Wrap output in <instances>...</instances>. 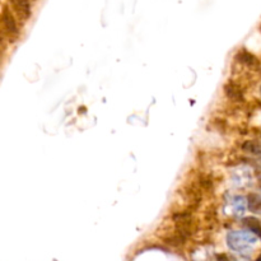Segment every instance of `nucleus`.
Segmentation results:
<instances>
[{
	"label": "nucleus",
	"mask_w": 261,
	"mask_h": 261,
	"mask_svg": "<svg viewBox=\"0 0 261 261\" xmlns=\"http://www.w3.org/2000/svg\"><path fill=\"white\" fill-rule=\"evenodd\" d=\"M226 241L227 246L233 252L240 255H249L256 247L259 239L254 232L240 229V231L229 232L226 237Z\"/></svg>",
	"instance_id": "nucleus-1"
},
{
	"label": "nucleus",
	"mask_w": 261,
	"mask_h": 261,
	"mask_svg": "<svg viewBox=\"0 0 261 261\" xmlns=\"http://www.w3.org/2000/svg\"><path fill=\"white\" fill-rule=\"evenodd\" d=\"M2 28H3V35L7 36L8 41L10 43H14L19 40L20 37V28L18 25L17 18H15L14 13L4 5L2 9Z\"/></svg>",
	"instance_id": "nucleus-2"
},
{
	"label": "nucleus",
	"mask_w": 261,
	"mask_h": 261,
	"mask_svg": "<svg viewBox=\"0 0 261 261\" xmlns=\"http://www.w3.org/2000/svg\"><path fill=\"white\" fill-rule=\"evenodd\" d=\"M9 5L12 7V12L20 22H25L32 15V7L31 0H8Z\"/></svg>",
	"instance_id": "nucleus-3"
},
{
	"label": "nucleus",
	"mask_w": 261,
	"mask_h": 261,
	"mask_svg": "<svg viewBox=\"0 0 261 261\" xmlns=\"http://www.w3.org/2000/svg\"><path fill=\"white\" fill-rule=\"evenodd\" d=\"M231 208L234 216H244L247 209V200L244 196H234L231 200Z\"/></svg>",
	"instance_id": "nucleus-4"
},
{
	"label": "nucleus",
	"mask_w": 261,
	"mask_h": 261,
	"mask_svg": "<svg viewBox=\"0 0 261 261\" xmlns=\"http://www.w3.org/2000/svg\"><path fill=\"white\" fill-rule=\"evenodd\" d=\"M224 91H226L227 96H228L231 99H234V101H240V99L242 98L241 91H240V88L236 86V84H233V83L226 84V87H224Z\"/></svg>",
	"instance_id": "nucleus-5"
}]
</instances>
